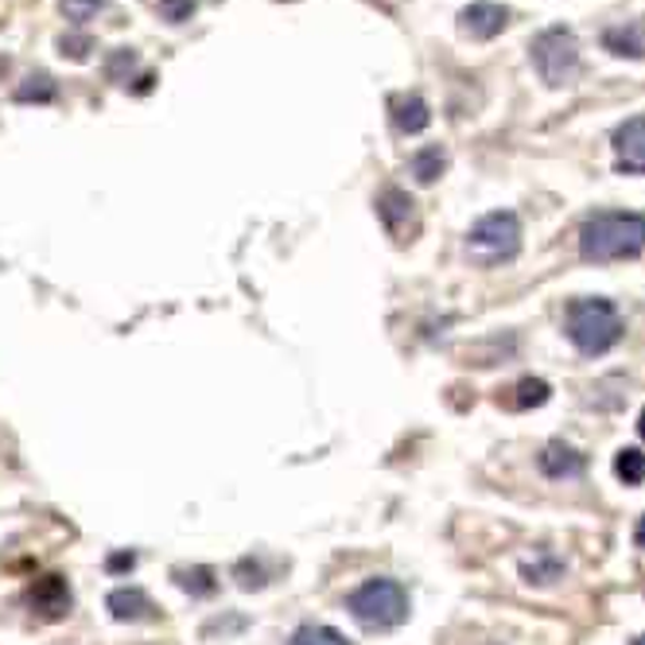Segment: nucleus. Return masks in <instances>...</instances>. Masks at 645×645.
I'll use <instances>...</instances> for the list:
<instances>
[{"label": "nucleus", "instance_id": "obj_19", "mask_svg": "<svg viewBox=\"0 0 645 645\" xmlns=\"http://www.w3.org/2000/svg\"><path fill=\"white\" fill-rule=\"evenodd\" d=\"M59 9L71 24H86L105 9V0H59Z\"/></svg>", "mask_w": 645, "mask_h": 645}, {"label": "nucleus", "instance_id": "obj_25", "mask_svg": "<svg viewBox=\"0 0 645 645\" xmlns=\"http://www.w3.org/2000/svg\"><path fill=\"white\" fill-rule=\"evenodd\" d=\"M637 432H642V440H645V408H642V416H637Z\"/></svg>", "mask_w": 645, "mask_h": 645}, {"label": "nucleus", "instance_id": "obj_13", "mask_svg": "<svg viewBox=\"0 0 645 645\" xmlns=\"http://www.w3.org/2000/svg\"><path fill=\"white\" fill-rule=\"evenodd\" d=\"M447 167V152H443L440 144H428V148H420L413 160H408V172L416 176V184H435L440 179V172Z\"/></svg>", "mask_w": 645, "mask_h": 645}, {"label": "nucleus", "instance_id": "obj_22", "mask_svg": "<svg viewBox=\"0 0 645 645\" xmlns=\"http://www.w3.org/2000/svg\"><path fill=\"white\" fill-rule=\"evenodd\" d=\"M59 47H63V55H71L74 63H83V59L90 55L93 43L86 36H63V39H59Z\"/></svg>", "mask_w": 645, "mask_h": 645}, {"label": "nucleus", "instance_id": "obj_26", "mask_svg": "<svg viewBox=\"0 0 645 645\" xmlns=\"http://www.w3.org/2000/svg\"><path fill=\"white\" fill-rule=\"evenodd\" d=\"M634 645H645V634H642V637H637V642H634Z\"/></svg>", "mask_w": 645, "mask_h": 645}, {"label": "nucleus", "instance_id": "obj_21", "mask_svg": "<svg viewBox=\"0 0 645 645\" xmlns=\"http://www.w3.org/2000/svg\"><path fill=\"white\" fill-rule=\"evenodd\" d=\"M194 12V0H160V16L167 20V24H184V20H191Z\"/></svg>", "mask_w": 645, "mask_h": 645}, {"label": "nucleus", "instance_id": "obj_23", "mask_svg": "<svg viewBox=\"0 0 645 645\" xmlns=\"http://www.w3.org/2000/svg\"><path fill=\"white\" fill-rule=\"evenodd\" d=\"M132 564H137V560H132V556H113L110 568H132Z\"/></svg>", "mask_w": 645, "mask_h": 645}, {"label": "nucleus", "instance_id": "obj_2", "mask_svg": "<svg viewBox=\"0 0 645 645\" xmlns=\"http://www.w3.org/2000/svg\"><path fill=\"white\" fill-rule=\"evenodd\" d=\"M622 331H627V322H622V315H618V307L610 304V300H576L572 307H568V339L580 346L583 354H607L610 346H618V339H622Z\"/></svg>", "mask_w": 645, "mask_h": 645}, {"label": "nucleus", "instance_id": "obj_6", "mask_svg": "<svg viewBox=\"0 0 645 645\" xmlns=\"http://www.w3.org/2000/svg\"><path fill=\"white\" fill-rule=\"evenodd\" d=\"M506 24L509 12L502 4H494V0H475V4H467L459 12V31L470 39H494L506 31Z\"/></svg>", "mask_w": 645, "mask_h": 645}, {"label": "nucleus", "instance_id": "obj_4", "mask_svg": "<svg viewBox=\"0 0 645 645\" xmlns=\"http://www.w3.org/2000/svg\"><path fill=\"white\" fill-rule=\"evenodd\" d=\"M467 250L479 265H498V261H514L521 250V222L514 211H490L479 218L467 233Z\"/></svg>", "mask_w": 645, "mask_h": 645}, {"label": "nucleus", "instance_id": "obj_9", "mask_svg": "<svg viewBox=\"0 0 645 645\" xmlns=\"http://www.w3.org/2000/svg\"><path fill=\"white\" fill-rule=\"evenodd\" d=\"M105 607L113 610L117 622H144V618H156V607H152V599H148L140 587H117L110 599H105Z\"/></svg>", "mask_w": 645, "mask_h": 645}, {"label": "nucleus", "instance_id": "obj_5", "mask_svg": "<svg viewBox=\"0 0 645 645\" xmlns=\"http://www.w3.org/2000/svg\"><path fill=\"white\" fill-rule=\"evenodd\" d=\"M533 66L548 86H568L580 71V43L568 28H548L533 39Z\"/></svg>", "mask_w": 645, "mask_h": 645}, {"label": "nucleus", "instance_id": "obj_14", "mask_svg": "<svg viewBox=\"0 0 645 645\" xmlns=\"http://www.w3.org/2000/svg\"><path fill=\"white\" fill-rule=\"evenodd\" d=\"M583 467L580 455L568 447V443H548L541 452V470L544 475H553V479H564V475H576Z\"/></svg>", "mask_w": 645, "mask_h": 645}, {"label": "nucleus", "instance_id": "obj_11", "mask_svg": "<svg viewBox=\"0 0 645 645\" xmlns=\"http://www.w3.org/2000/svg\"><path fill=\"white\" fill-rule=\"evenodd\" d=\"M378 214H381V222H385L389 233H405V222H413V199H408L405 191L389 187V191L378 199Z\"/></svg>", "mask_w": 645, "mask_h": 645}, {"label": "nucleus", "instance_id": "obj_10", "mask_svg": "<svg viewBox=\"0 0 645 645\" xmlns=\"http://www.w3.org/2000/svg\"><path fill=\"white\" fill-rule=\"evenodd\" d=\"M31 607H39L47 618H59L66 607H71V591L59 576H43V580L31 587Z\"/></svg>", "mask_w": 645, "mask_h": 645}, {"label": "nucleus", "instance_id": "obj_12", "mask_svg": "<svg viewBox=\"0 0 645 645\" xmlns=\"http://www.w3.org/2000/svg\"><path fill=\"white\" fill-rule=\"evenodd\" d=\"M603 43H607V51L618 59H645V36L637 24H630V28H610L607 36H603Z\"/></svg>", "mask_w": 645, "mask_h": 645}, {"label": "nucleus", "instance_id": "obj_16", "mask_svg": "<svg viewBox=\"0 0 645 645\" xmlns=\"http://www.w3.org/2000/svg\"><path fill=\"white\" fill-rule=\"evenodd\" d=\"M288 645H351L346 637L339 634L334 627H319V622H307V627H300L292 634V642Z\"/></svg>", "mask_w": 645, "mask_h": 645}, {"label": "nucleus", "instance_id": "obj_8", "mask_svg": "<svg viewBox=\"0 0 645 645\" xmlns=\"http://www.w3.org/2000/svg\"><path fill=\"white\" fill-rule=\"evenodd\" d=\"M389 110H393L396 132H405V137L425 132L428 125H432V110H428V102L420 93H396L393 102H389Z\"/></svg>", "mask_w": 645, "mask_h": 645}, {"label": "nucleus", "instance_id": "obj_7", "mask_svg": "<svg viewBox=\"0 0 645 645\" xmlns=\"http://www.w3.org/2000/svg\"><path fill=\"white\" fill-rule=\"evenodd\" d=\"M615 152L622 172H645V117H634L627 125H618L615 132Z\"/></svg>", "mask_w": 645, "mask_h": 645}, {"label": "nucleus", "instance_id": "obj_1", "mask_svg": "<svg viewBox=\"0 0 645 645\" xmlns=\"http://www.w3.org/2000/svg\"><path fill=\"white\" fill-rule=\"evenodd\" d=\"M645 250V214H595L583 222L580 253L587 261H627Z\"/></svg>", "mask_w": 645, "mask_h": 645}, {"label": "nucleus", "instance_id": "obj_20", "mask_svg": "<svg viewBox=\"0 0 645 645\" xmlns=\"http://www.w3.org/2000/svg\"><path fill=\"white\" fill-rule=\"evenodd\" d=\"M179 587L191 591V595H211L214 591V572L211 568H191V572H176Z\"/></svg>", "mask_w": 645, "mask_h": 645}, {"label": "nucleus", "instance_id": "obj_24", "mask_svg": "<svg viewBox=\"0 0 645 645\" xmlns=\"http://www.w3.org/2000/svg\"><path fill=\"white\" fill-rule=\"evenodd\" d=\"M637 544H642V548H645V517H642V521H637Z\"/></svg>", "mask_w": 645, "mask_h": 645}, {"label": "nucleus", "instance_id": "obj_3", "mask_svg": "<svg viewBox=\"0 0 645 645\" xmlns=\"http://www.w3.org/2000/svg\"><path fill=\"white\" fill-rule=\"evenodd\" d=\"M346 610L354 615V622L366 630H393L408 618V591L396 580H366L358 591H351Z\"/></svg>", "mask_w": 645, "mask_h": 645}, {"label": "nucleus", "instance_id": "obj_15", "mask_svg": "<svg viewBox=\"0 0 645 645\" xmlns=\"http://www.w3.org/2000/svg\"><path fill=\"white\" fill-rule=\"evenodd\" d=\"M615 475L627 482V486H642L645 482V452L642 447H622L615 459Z\"/></svg>", "mask_w": 645, "mask_h": 645}, {"label": "nucleus", "instance_id": "obj_17", "mask_svg": "<svg viewBox=\"0 0 645 645\" xmlns=\"http://www.w3.org/2000/svg\"><path fill=\"white\" fill-rule=\"evenodd\" d=\"M59 93V86L51 83V74H28V78H24V86H20L16 90V98L20 102H51V98H55Z\"/></svg>", "mask_w": 645, "mask_h": 645}, {"label": "nucleus", "instance_id": "obj_18", "mask_svg": "<svg viewBox=\"0 0 645 645\" xmlns=\"http://www.w3.org/2000/svg\"><path fill=\"white\" fill-rule=\"evenodd\" d=\"M514 408H536V405H544L548 401V381H541V378H526V381H517V389H514Z\"/></svg>", "mask_w": 645, "mask_h": 645}]
</instances>
